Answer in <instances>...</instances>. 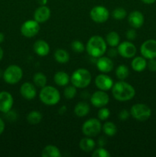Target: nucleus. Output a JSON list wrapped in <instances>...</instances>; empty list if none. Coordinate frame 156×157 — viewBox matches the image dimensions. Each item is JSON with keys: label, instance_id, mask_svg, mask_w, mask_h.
Listing matches in <instances>:
<instances>
[{"label": "nucleus", "instance_id": "obj_36", "mask_svg": "<svg viewBox=\"0 0 156 157\" xmlns=\"http://www.w3.org/2000/svg\"><path fill=\"white\" fill-rule=\"evenodd\" d=\"M125 37L128 41H134L137 37V32H136V29L132 28V29L127 30V32H125Z\"/></svg>", "mask_w": 156, "mask_h": 157}, {"label": "nucleus", "instance_id": "obj_20", "mask_svg": "<svg viewBox=\"0 0 156 157\" xmlns=\"http://www.w3.org/2000/svg\"><path fill=\"white\" fill-rule=\"evenodd\" d=\"M54 81L59 87H66L70 81V77L65 71H60L54 75Z\"/></svg>", "mask_w": 156, "mask_h": 157}, {"label": "nucleus", "instance_id": "obj_28", "mask_svg": "<svg viewBox=\"0 0 156 157\" xmlns=\"http://www.w3.org/2000/svg\"><path fill=\"white\" fill-rule=\"evenodd\" d=\"M42 113H41L38 110H32V111L29 112L27 115V121L30 124L32 125H35V124H38L42 121Z\"/></svg>", "mask_w": 156, "mask_h": 157}, {"label": "nucleus", "instance_id": "obj_6", "mask_svg": "<svg viewBox=\"0 0 156 157\" xmlns=\"http://www.w3.org/2000/svg\"><path fill=\"white\" fill-rule=\"evenodd\" d=\"M101 121L97 118H90L87 120L82 125V133L86 136L95 137L102 131Z\"/></svg>", "mask_w": 156, "mask_h": 157}, {"label": "nucleus", "instance_id": "obj_5", "mask_svg": "<svg viewBox=\"0 0 156 157\" xmlns=\"http://www.w3.org/2000/svg\"><path fill=\"white\" fill-rule=\"evenodd\" d=\"M23 77V71L16 64L9 65L3 72V79L7 84L14 85L19 82Z\"/></svg>", "mask_w": 156, "mask_h": 157}, {"label": "nucleus", "instance_id": "obj_19", "mask_svg": "<svg viewBox=\"0 0 156 157\" xmlns=\"http://www.w3.org/2000/svg\"><path fill=\"white\" fill-rule=\"evenodd\" d=\"M33 50L37 55L40 57H45L50 52V45L46 41L42 39L37 40L33 44Z\"/></svg>", "mask_w": 156, "mask_h": 157}, {"label": "nucleus", "instance_id": "obj_12", "mask_svg": "<svg viewBox=\"0 0 156 157\" xmlns=\"http://www.w3.org/2000/svg\"><path fill=\"white\" fill-rule=\"evenodd\" d=\"M140 53L146 59L156 58V40L148 39L144 41L140 47Z\"/></svg>", "mask_w": 156, "mask_h": 157}, {"label": "nucleus", "instance_id": "obj_37", "mask_svg": "<svg viewBox=\"0 0 156 157\" xmlns=\"http://www.w3.org/2000/svg\"><path fill=\"white\" fill-rule=\"evenodd\" d=\"M131 116L130 115V111H128L126 109H122L119 111V114H118V117L120 121H125L129 118V117Z\"/></svg>", "mask_w": 156, "mask_h": 157}, {"label": "nucleus", "instance_id": "obj_7", "mask_svg": "<svg viewBox=\"0 0 156 157\" xmlns=\"http://www.w3.org/2000/svg\"><path fill=\"white\" fill-rule=\"evenodd\" d=\"M130 115L136 121L144 122L148 121L151 115V110L145 104H136L130 109Z\"/></svg>", "mask_w": 156, "mask_h": 157}, {"label": "nucleus", "instance_id": "obj_44", "mask_svg": "<svg viewBox=\"0 0 156 157\" xmlns=\"http://www.w3.org/2000/svg\"><path fill=\"white\" fill-rule=\"evenodd\" d=\"M141 1H142L143 3H145V4L151 5L153 4V3L155 2L156 0H141Z\"/></svg>", "mask_w": 156, "mask_h": 157}, {"label": "nucleus", "instance_id": "obj_30", "mask_svg": "<svg viewBox=\"0 0 156 157\" xmlns=\"http://www.w3.org/2000/svg\"><path fill=\"white\" fill-rule=\"evenodd\" d=\"M115 74L119 81H125L129 75V69L125 64H120L116 68Z\"/></svg>", "mask_w": 156, "mask_h": 157}, {"label": "nucleus", "instance_id": "obj_32", "mask_svg": "<svg viewBox=\"0 0 156 157\" xmlns=\"http://www.w3.org/2000/svg\"><path fill=\"white\" fill-rule=\"evenodd\" d=\"M112 16L116 20H122L127 16V12L124 8L118 7L112 12Z\"/></svg>", "mask_w": 156, "mask_h": 157}, {"label": "nucleus", "instance_id": "obj_15", "mask_svg": "<svg viewBox=\"0 0 156 157\" xmlns=\"http://www.w3.org/2000/svg\"><path fill=\"white\" fill-rule=\"evenodd\" d=\"M96 67L98 70L103 74L110 73L114 69V63L111 58L106 56H101L96 60Z\"/></svg>", "mask_w": 156, "mask_h": 157}, {"label": "nucleus", "instance_id": "obj_29", "mask_svg": "<svg viewBox=\"0 0 156 157\" xmlns=\"http://www.w3.org/2000/svg\"><path fill=\"white\" fill-rule=\"evenodd\" d=\"M47 77L42 72H37L33 76V84L36 87L42 88L44 86L47 85Z\"/></svg>", "mask_w": 156, "mask_h": 157}, {"label": "nucleus", "instance_id": "obj_10", "mask_svg": "<svg viewBox=\"0 0 156 157\" xmlns=\"http://www.w3.org/2000/svg\"><path fill=\"white\" fill-rule=\"evenodd\" d=\"M118 54L124 58H133L137 52L136 45L131 41H124L117 46Z\"/></svg>", "mask_w": 156, "mask_h": 157}, {"label": "nucleus", "instance_id": "obj_4", "mask_svg": "<svg viewBox=\"0 0 156 157\" xmlns=\"http://www.w3.org/2000/svg\"><path fill=\"white\" fill-rule=\"evenodd\" d=\"M92 81V75L86 68H78L72 73L70 82L73 86L79 89H84L88 87Z\"/></svg>", "mask_w": 156, "mask_h": 157}, {"label": "nucleus", "instance_id": "obj_38", "mask_svg": "<svg viewBox=\"0 0 156 157\" xmlns=\"http://www.w3.org/2000/svg\"><path fill=\"white\" fill-rule=\"evenodd\" d=\"M147 67L148 70L151 72L156 71V59L155 58H152V59H149L148 61H147Z\"/></svg>", "mask_w": 156, "mask_h": 157}, {"label": "nucleus", "instance_id": "obj_22", "mask_svg": "<svg viewBox=\"0 0 156 157\" xmlns=\"http://www.w3.org/2000/svg\"><path fill=\"white\" fill-rule=\"evenodd\" d=\"M131 67L136 72H142L147 67V60L142 56L133 58L131 61Z\"/></svg>", "mask_w": 156, "mask_h": 157}, {"label": "nucleus", "instance_id": "obj_25", "mask_svg": "<svg viewBox=\"0 0 156 157\" xmlns=\"http://www.w3.org/2000/svg\"><path fill=\"white\" fill-rule=\"evenodd\" d=\"M54 57L55 61L60 64H66L70 60V55L68 52L62 48L57 49L54 54Z\"/></svg>", "mask_w": 156, "mask_h": 157}, {"label": "nucleus", "instance_id": "obj_48", "mask_svg": "<svg viewBox=\"0 0 156 157\" xmlns=\"http://www.w3.org/2000/svg\"><path fill=\"white\" fill-rule=\"evenodd\" d=\"M2 76H3V72H2V71L0 69V78H2Z\"/></svg>", "mask_w": 156, "mask_h": 157}, {"label": "nucleus", "instance_id": "obj_27", "mask_svg": "<svg viewBox=\"0 0 156 157\" xmlns=\"http://www.w3.org/2000/svg\"><path fill=\"white\" fill-rule=\"evenodd\" d=\"M102 130L104 134L107 136H113L117 133V127L113 122L111 121H106L103 124L102 127Z\"/></svg>", "mask_w": 156, "mask_h": 157}, {"label": "nucleus", "instance_id": "obj_9", "mask_svg": "<svg viewBox=\"0 0 156 157\" xmlns=\"http://www.w3.org/2000/svg\"><path fill=\"white\" fill-rule=\"evenodd\" d=\"M90 17L94 22L102 24L109 19L110 12L105 6H96L90 10Z\"/></svg>", "mask_w": 156, "mask_h": 157}, {"label": "nucleus", "instance_id": "obj_23", "mask_svg": "<svg viewBox=\"0 0 156 157\" xmlns=\"http://www.w3.org/2000/svg\"><path fill=\"white\" fill-rule=\"evenodd\" d=\"M90 107L88 103L85 101H80L77 103L74 107V114L78 117H84L90 113Z\"/></svg>", "mask_w": 156, "mask_h": 157}, {"label": "nucleus", "instance_id": "obj_41", "mask_svg": "<svg viewBox=\"0 0 156 157\" xmlns=\"http://www.w3.org/2000/svg\"><path fill=\"white\" fill-rule=\"evenodd\" d=\"M97 144L99 147H104L106 144V140L105 137H100L97 141Z\"/></svg>", "mask_w": 156, "mask_h": 157}, {"label": "nucleus", "instance_id": "obj_43", "mask_svg": "<svg viewBox=\"0 0 156 157\" xmlns=\"http://www.w3.org/2000/svg\"><path fill=\"white\" fill-rule=\"evenodd\" d=\"M66 111H67V107L64 105L62 106V107L59 109V110H58V112H59V114H61V115L64 114Z\"/></svg>", "mask_w": 156, "mask_h": 157}, {"label": "nucleus", "instance_id": "obj_2", "mask_svg": "<svg viewBox=\"0 0 156 157\" xmlns=\"http://www.w3.org/2000/svg\"><path fill=\"white\" fill-rule=\"evenodd\" d=\"M87 54L93 58L97 59L103 56L107 52V44L106 40L99 35H93L89 38L86 44Z\"/></svg>", "mask_w": 156, "mask_h": 157}, {"label": "nucleus", "instance_id": "obj_39", "mask_svg": "<svg viewBox=\"0 0 156 157\" xmlns=\"http://www.w3.org/2000/svg\"><path fill=\"white\" fill-rule=\"evenodd\" d=\"M107 54H108V56L110 58H115V57H116L119 55L118 54L117 48L110 47V48L107 51Z\"/></svg>", "mask_w": 156, "mask_h": 157}, {"label": "nucleus", "instance_id": "obj_1", "mask_svg": "<svg viewBox=\"0 0 156 157\" xmlns=\"http://www.w3.org/2000/svg\"><path fill=\"white\" fill-rule=\"evenodd\" d=\"M111 90L113 98L120 102L131 101L136 96L134 87L125 81H119L115 83Z\"/></svg>", "mask_w": 156, "mask_h": 157}, {"label": "nucleus", "instance_id": "obj_14", "mask_svg": "<svg viewBox=\"0 0 156 157\" xmlns=\"http://www.w3.org/2000/svg\"><path fill=\"white\" fill-rule=\"evenodd\" d=\"M14 104V99L9 92H0V112L6 113L12 110Z\"/></svg>", "mask_w": 156, "mask_h": 157}, {"label": "nucleus", "instance_id": "obj_24", "mask_svg": "<svg viewBox=\"0 0 156 157\" xmlns=\"http://www.w3.org/2000/svg\"><path fill=\"white\" fill-rule=\"evenodd\" d=\"M41 156L43 157H61V150L56 146L47 145L43 149Z\"/></svg>", "mask_w": 156, "mask_h": 157}, {"label": "nucleus", "instance_id": "obj_8", "mask_svg": "<svg viewBox=\"0 0 156 157\" xmlns=\"http://www.w3.org/2000/svg\"><path fill=\"white\" fill-rule=\"evenodd\" d=\"M40 23L35 19H29L23 22L20 29V32L24 37L31 38L36 36L40 32Z\"/></svg>", "mask_w": 156, "mask_h": 157}, {"label": "nucleus", "instance_id": "obj_18", "mask_svg": "<svg viewBox=\"0 0 156 157\" xmlns=\"http://www.w3.org/2000/svg\"><path fill=\"white\" fill-rule=\"evenodd\" d=\"M51 12L47 6H40L34 12V19L40 24L46 22L50 18Z\"/></svg>", "mask_w": 156, "mask_h": 157}, {"label": "nucleus", "instance_id": "obj_33", "mask_svg": "<svg viewBox=\"0 0 156 157\" xmlns=\"http://www.w3.org/2000/svg\"><path fill=\"white\" fill-rule=\"evenodd\" d=\"M70 46H71V49L75 53L81 54L86 50V46L80 40H74V41H73L71 44H70Z\"/></svg>", "mask_w": 156, "mask_h": 157}, {"label": "nucleus", "instance_id": "obj_26", "mask_svg": "<svg viewBox=\"0 0 156 157\" xmlns=\"http://www.w3.org/2000/svg\"><path fill=\"white\" fill-rule=\"evenodd\" d=\"M106 42L110 47L116 48L120 43V36L116 32H110L106 36Z\"/></svg>", "mask_w": 156, "mask_h": 157}, {"label": "nucleus", "instance_id": "obj_40", "mask_svg": "<svg viewBox=\"0 0 156 157\" xmlns=\"http://www.w3.org/2000/svg\"><path fill=\"white\" fill-rule=\"evenodd\" d=\"M5 114H6V118H7L9 121H14L16 119V113H15V112L12 111V110H9V112L6 113Z\"/></svg>", "mask_w": 156, "mask_h": 157}, {"label": "nucleus", "instance_id": "obj_17", "mask_svg": "<svg viewBox=\"0 0 156 157\" xmlns=\"http://www.w3.org/2000/svg\"><path fill=\"white\" fill-rule=\"evenodd\" d=\"M20 94L25 100L35 99L37 95V90L35 85L30 82H24L20 87Z\"/></svg>", "mask_w": 156, "mask_h": 157}, {"label": "nucleus", "instance_id": "obj_34", "mask_svg": "<svg viewBox=\"0 0 156 157\" xmlns=\"http://www.w3.org/2000/svg\"><path fill=\"white\" fill-rule=\"evenodd\" d=\"M110 114H111V112H110V109L107 108V107H101V108H99V110H98V119L101 121H105L110 118Z\"/></svg>", "mask_w": 156, "mask_h": 157}, {"label": "nucleus", "instance_id": "obj_16", "mask_svg": "<svg viewBox=\"0 0 156 157\" xmlns=\"http://www.w3.org/2000/svg\"><path fill=\"white\" fill-rule=\"evenodd\" d=\"M128 21L129 25L135 29H140L145 22V17L139 11H132L128 16Z\"/></svg>", "mask_w": 156, "mask_h": 157}, {"label": "nucleus", "instance_id": "obj_45", "mask_svg": "<svg viewBox=\"0 0 156 157\" xmlns=\"http://www.w3.org/2000/svg\"><path fill=\"white\" fill-rule=\"evenodd\" d=\"M47 1L48 0H37V2H38V3L40 6H46V4L47 3Z\"/></svg>", "mask_w": 156, "mask_h": 157}, {"label": "nucleus", "instance_id": "obj_13", "mask_svg": "<svg viewBox=\"0 0 156 157\" xmlns=\"http://www.w3.org/2000/svg\"><path fill=\"white\" fill-rule=\"evenodd\" d=\"M94 83L98 90H103V91H108L111 90L114 84V81L112 79L111 77L103 73L97 75L95 78Z\"/></svg>", "mask_w": 156, "mask_h": 157}, {"label": "nucleus", "instance_id": "obj_3", "mask_svg": "<svg viewBox=\"0 0 156 157\" xmlns=\"http://www.w3.org/2000/svg\"><path fill=\"white\" fill-rule=\"evenodd\" d=\"M39 99L47 106L57 105L61 100V94L56 87L46 85L39 92Z\"/></svg>", "mask_w": 156, "mask_h": 157}, {"label": "nucleus", "instance_id": "obj_35", "mask_svg": "<svg viewBox=\"0 0 156 157\" xmlns=\"http://www.w3.org/2000/svg\"><path fill=\"white\" fill-rule=\"evenodd\" d=\"M93 157H110L111 154L110 152L104 147H99L97 149H94L92 153Z\"/></svg>", "mask_w": 156, "mask_h": 157}, {"label": "nucleus", "instance_id": "obj_42", "mask_svg": "<svg viewBox=\"0 0 156 157\" xmlns=\"http://www.w3.org/2000/svg\"><path fill=\"white\" fill-rule=\"evenodd\" d=\"M5 130V123L4 121L2 120V118L0 117V135L4 132Z\"/></svg>", "mask_w": 156, "mask_h": 157}, {"label": "nucleus", "instance_id": "obj_21", "mask_svg": "<svg viewBox=\"0 0 156 157\" xmlns=\"http://www.w3.org/2000/svg\"><path fill=\"white\" fill-rule=\"evenodd\" d=\"M79 147L82 151L85 153H90L96 148V142L92 137L86 136L82 138L79 143Z\"/></svg>", "mask_w": 156, "mask_h": 157}, {"label": "nucleus", "instance_id": "obj_11", "mask_svg": "<svg viewBox=\"0 0 156 157\" xmlns=\"http://www.w3.org/2000/svg\"><path fill=\"white\" fill-rule=\"evenodd\" d=\"M90 103L96 108L106 107L110 102V97L106 91L98 90L90 96Z\"/></svg>", "mask_w": 156, "mask_h": 157}, {"label": "nucleus", "instance_id": "obj_47", "mask_svg": "<svg viewBox=\"0 0 156 157\" xmlns=\"http://www.w3.org/2000/svg\"><path fill=\"white\" fill-rule=\"evenodd\" d=\"M3 55H4V52H3L2 48L0 47V61H1V60L2 59Z\"/></svg>", "mask_w": 156, "mask_h": 157}, {"label": "nucleus", "instance_id": "obj_31", "mask_svg": "<svg viewBox=\"0 0 156 157\" xmlns=\"http://www.w3.org/2000/svg\"><path fill=\"white\" fill-rule=\"evenodd\" d=\"M75 86L72 85H67L64 90V96L65 98L68 100L73 99L76 97V94H77V90Z\"/></svg>", "mask_w": 156, "mask_h": 157}, {"label": "nucleus", "instance_id": "obj_46", "mask_svg": "<svg viewBox=\"0 0 156 157\" xmlns=\"http://www.w3.org/2000/svg\"><path fill=\"white\" fill-rule=\"evenodd\" d=\"M4 39H5L4 34L2 33V32H0V44H1V43H2L3 41H4Z\"/></svg>", "mask_w": 156, "mask_h": 157}]
</instances>
